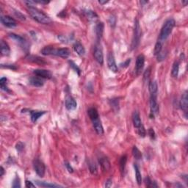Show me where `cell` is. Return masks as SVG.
Instances as JSON below:
<instances>
[{"label":"cell","instance_id":"44dd1931","mask_svg":"<svg viewBox=\"0 0 188 188\" xmlns=\"http://www.w3.org/2000/svg\"><path fill=\"white\" fill-rule=\"evenodd\" d=\"M45 113L46 111H30L31 120L33 123H35Z\"/></svg>","mask_w":188,"mask_h":188},{"label":"cell","instance_id":"603a6c76","mask_svg":"<svg viewBox=\"0 0 188 188\" xmlns=\"http://www.w3.org/2000/svg\"><path fill=\"white\" fill-rule=\"evenodd\" d=\"M87 114H88L89 118H90L91 121H94V120H96V119L99 118V115L97 110H96V109L93 108V107L90 108L87 110Z\"/></svg>","mask_w":188,"mask_h":188},{"label":"cell","instance_id":"52a82bcc","mask_svg":"<svg viewBox=\"0 0 188 188\" xmlns=\"http://www.w3.org/2000/svg\"><path fill=\"white\" fill-rule=\"evenodd\" d=\"M145 64V57L143 55H140L137 56L136 59V66H135V71L137 75H139L143 71Z\"/></svg>","mask_w":188,"mask_h":188},{"label":"cell","instance_id":"60d3db41","mask_svg":"<svg viewBox=\"0 0 188 188\" xmlns=\"http://www.w3.org/2000/svg\"><path fill=\"white\" fill-rule=\"evenodd\" d=\"M110 105H111V106H112L114 109L118 110V106H119L118 99H112L110 101Z\"/></svg>","mask_w":188,"mask_h":188},{"label":"cell","instance_id":"4fadbf2b","mask_svg":"<svg viewBox=\"0 0 188 188\" xmlns=\"http://www.w3.org/2000/svg\"><path fill=\"white\" fill-rule=\"evenodd\" d=\"M77 104L73 97L68 96L66 100V107L68 110H74L76 108Z\"/></svg>","mask_w":188,"mask_h":188},{"label":"cell","instance_id":"7402d4cb","mask_svg":"<svg viewBox=\"0 0 188 188\" xmlns=\"http://www.w3.org/2000/svg\"><path fill=\"white\" fill-rule=\"evenodd\" d=\"M103 32H104V24L102 23V22H99V23L97 24V25H96V34L98 41L101 40V38L102 37V35H103Z\"/></svg>","mask_w":188,"mask_h":188},{"label":"cell","instance_id":"2e32d148","mask_svg":"<svg viewBox=\"0 0 188 188\" xmlns=\"http://www.w3.org/2000/svg\"><path fill=\"white\" fill-rule=\"evenodd\" d=\"M99 164L104 171H109L111 168V165L109 160L106 157H101L99 160Z\"/></svg>","mask_w":188,"mask_h":188},{"label":"cell","instance_id":"4dcf8cb0","mask_svg":"<svg viewBox=\"0 0 188 188\" xmlns=\"http://www.w3.org/2000/svg\"><path fill=\"white\" fill-rule=\"evenodd\" d=\"M54 47L53 46H45L41 50V54L43 55H52Z\"/></svg>","mask_w":188,"mask_h":188},{"label":"cell","instance_id":"d6a6232c","mask_svg":"<svg viewBox=\"0 0 188 188\" xmlns=\"http://www.w3.org/2000/svg\"><path fill=\"white\" fill-rule=\"evenodd\" d=\"M145 183H146V187H158L156 183L153 181L149 177H146L145 179Z\"/></svg>","mask_w":188,"mask_h":188},{"label":"cell","instance_id":"ee69618b","mask_svg":"<svg viewBox=\"0 0 188 188\" xmlns=\"http://www.w3.org/2000/svg\"><path fill=\"white\" fill-rule=\"evenodd\" d=\"M148 134H149V135L150 136V137H151V139H153V140L155 139V132L153 129L150 128V129L148 130Z\"/></svg>","mask_w":188,"mask_h":188},{"label":"cell","instance_id":"11a10c76","mask_svg":"<svg viewBox=\"0 0 188 188\" xmlns=\"http://www.w3.org/2000/svg\"><path fill=\"white\" fill-rule=\"evenodd\" d=\"M148 2H143V1H140V4L141 5H144V4H146Z\"/></svg>","mask_w":188,"mask_h":188},{"label":"cell","instance_id":"4316f807","mask_svg":"<svg viewBox=\"0 0 188 188\" xmlns=\"http://www.w3.org/2000/svg\"><path fill=\"white\" fill-rule=\"evenodd\" d=\"M163 43V42H162V41H159V40H158L157 42L156 43V44H155L154 46V55L155 56H157V55L162 52Z\"/></svg>","mask_w":188,"mask_h":188},{"label":"cell","instance_id":"8992f818","mask_svg":"<svg viewBox=\"0 0 188 188\" xmlns=\"http://www.w3.org/2000/svg\"><path fill=\"white\" fill-rule=\"evenodd\" d=\"M150 108H151V112L153 114H157L159 112V105L157 103V99H156V94H151L150 97Z\"/></svg>","mask_w":188,"mask_h":188},{"label":"cell","instance_id":"ac0fdd59","mask_svg":"<svg viewBox=\"0 0 188 188\" xmlns=\"http://www.w3.org/2000/svg\"><path fill=\"white\" fill-rule=\"evenodd\" d=\"M9 37H11V39L14 40L15 41L18 43L19 44L24 45V46L27 43V42H26V41H25V39L23 37H21V36L18 35H16V34L15 33H10Z\"/></svg>","mask_w":188,"mask_h":188},{"label":"cell","instance_id":"83f0119b","mask_svg":"<svg viewBox=\"0 0 188 188\" xmlns=\"http://www.w3.org/2000/svg\"><path fill=\"white\" fill-rule=\"evenodd\" d=\"M134 168H135V176H136L137 182L140 185H141V183H142V176H141V174H140V169H139L138 166L137 165V164L134 165Z\"/></svg>","mask_w":188,"mask_h":188},{"label":"cell","instance_id":"9a60e30c","mask_svg":"<svg viewBox=\"0 0 188 188\" xmlns=\"http://www.w3.org/2000/svg\"><path fill=\"white\" fill-rule=\"evenodd\" d=\"M30 84L35 87H42L43 84H44V82H43V80L42 78L39 77V76H33V77H31L30 79Z\"/></svg>","mask_w":188,"mask_h":188},{"label":"cell","instance_id":"f1b7e54d","mask_svg":"<svg viewBox=\"0 0 188 188\" xmlns=\"http://www.w3.org/2000/svg\"><path fill=\"white\" fill-rule=\"evenodd\" d=\"M179 62H175L173 65L172 70H171V75L173 77L176 78L177 77L178 74H179Z\"/></svg>","mask_w":188,"mask_h":188},{"label":"cell","instance_id":"db71d44e","mask_svg":"<svg viewBox=\"0 0 188 188\" xmlns=\"http://www.w3.org/2000/svg\"><path fill=\"white\" fill-rule=\"evenodd\" d=\"M99 2L100 4H101V5H105V4L107 3L108 1H101V0H100V1H99Z\"/></svg>","mask_w":188,"mask_h":188},{"label":"cell","instance_id":"6da1fadb","mask_svg":"<svg viewBox=\"0 0 188 188\" xmlns=\"http://www.w3.org/2000/svg\"><path fill=\"white\" fill-rule=\"evenodd\" d=\"M27 11L31 17L34 20L37 21L38 23L43 24H49L52 23V19L48 16H46L45 13H43L42 11L37 9L36 7H28Z\"/></svg>","mask_w":188,"mask_h":188},{"label":"cell","instance_id":"816d5d0a","mask_svg":"<svg viewBox=\"0 0 188 188\" xmlns=\"http://www.w3.org/2000/svg\"><path fill=\"white\" fill-rule=\"evenodd\" d=\"M35 3H38V4H43V5H46L48 4L49 2H47V1H34Z\"/></svg>","mask_w":188,"mask_h":188},{"label":"cell","instance_id":"e575fe53","mask_svg":"<svg viewBox=\"0 0 188 188\" xmlns=\"http://www.w3.org/2000/svg\"><path fill=\"white\" fill-rule=\"evenodd\" d=\"M29 60L32 62H36V63H39V64H43L45 63V62L43 61L42 58L38 57H35V56H30L29 57Z\"/></svg>","mask_w":188,"mask_h":188},{"label":"cell","instance_id":"277c9868","mask_svg":"<svg viewBox=\"0 0 188 188\" xmlns=\"http://www.w3.org/2000/svg\"><path fill=\"white\" fill-rule=\"evenodd\" d=\"M33 168L36 174L40 177H43L44 176L46 167H45V165L42 161H41L38 159H35L33 161Z\"/></svg>","mask_w":188,"mask_h":188},{"label":"cell","instance_id":"681fc988","mask_svg":"<svg viewBox=\"0 0 188 188\" xmlns=\"http://www.w3.org/2000/svg\"><path fill=\"white\" fill-rule=\"evenodd\" d=\"M130 62H131V60H130V59H128L127 60H126L124 63L121 64V66H122V67H127V66L129 65Z\"/></svg>","mask_w":188,"mask_h":188},{"label":"cell","instance_id":"7c38bea8","mask_svg":"<svg viewBox=\"0 0 188 188\" xmlns=\"http://www.w3.org/2000/svg\"><path fill=\"white\" fill-rule=\"evenodd\" d=\"M180 106H181V110H184V112H185V117L187 118V112L188 108V97H187V92L185 91L181 96V100H180Z\"/></svg>","mask_w":188,"mask_h":188},{"label":"cell","instance_id":"9f6ffc18","mask_svg":"<svg viewBox=\"0 0 188 188\" xmlns=\"http://www.w3.org/2000/svg\"><path fill=\"white\" fill-rule=\"evenodd\" d=\"M182 3L184 4V5H186L188 3V2H187V1H186V2H182Z\"/></svg>","mask_w":188,"mask_h":188},{"label":"cell","instance_id":"8d00e7d4","mask_svg":"<svg viewBox=\"0 0 188 188\" xmlns=\"http://www.w3.org/2000/svg\"><path fill=\"white\" fill-rule=\"evenodd\" d=\"M137 132H138L139 135L140 137H144L146 135V129H145V128H144L143 125H141L139 128H137Z\"/></svg>","mask_w":188,"mask_h":188},{"label":"cell","instance_id":"cb8c5ba5","mask_svg":"<svg viewBox=\"0 0 188 188\" xmlns=\"http://www.w3.org/2000/svg\"><path fill=\"white\" fill-rule=\"evenodd\" d=\"M36 184L38 186L42 187H62L59 185H56V184H53V183L46 182V181H36Z\"/></svg>","mask_w":188,"mask_h":188},{"label":"cell","instance_id":"e0dca14e","mask_svg":"<svg viewBox=\"0 0 188 188\" xmlns=\"http://www.w3.org/2000/svg\"><path fill=\"white\" fill-rule=\"evenodd\" d=\"M74 49L75 52L78 54L80 56H82V55H85V49L84 48V46H82V44L79 41H76L74 44Z\"/></svg>","mask_w":188,"mask_h":188},{"label":"cell","instance_id":"f5cc1de1","mask_svg":"<svg viewBox=\"0 0 188 188\" xmlns=\"http://www.w3.org/2000/svg\"><path fill=\"white\" fill-rule=\"evenodd\" d=\"M0 172H1V174H0V176H3L4 174H5V169L3 168V167L0 168Z\"/></svg>","mask_w":188,"mask_h":188},{"label":"cell","instance_id":"30bf717a","mask_svg":"<svg viewBox=\"0 0 188 188\" xmlns=\"http://www.w3.org/2000/svg\"><path fill=\"white\" fill-rule=\"evenodd\" d=\"M70 52L69 49H68L66 48H62V49H55L54 48L53 52H52V55L55 56H58V57H62V58H68L69 57Z\"/></svg>","mask_w":188,"mask_h":188},{"label":"cell","instance_id":"c3c4849f","mask_svg":"<svg viewBox=\"0 0 188 188\" xmlns=\"http://www.w3.org/2000/svg\"><path fill=\"white\" fill-rule=\"evenodd\" d=\"M65 165H66V167L67 168L68 170V172H70V173L73 172V170H74L73 168H72V167L71 166V165H70L68 162H65Z\"/></svg>","mask_w":188,"mask_h":188},{"label":"cell","instance_id":"5bb4252c","mask_svg":"<svg viewBox=\"0 0 188 188\" xmlns=\"http://www.w3.org/2000/svg\"><path fill=\"white\" fill-rule=\"evenodd\" d=\"M93 122V127L96 130V133L98 135H101L104 134V128L102 126V124H101V122L100 121L99 118H97L96 120H94V121H92Z\"/></svg>","mask_w":188,"mask_h":188},{"label":"cell","instance_id":"8fae6325","mask_svg":"<svg viewBox=\"0 0 188 188\" xmlns=\"http://www.w3.org/2000/svg\"><path fill=\"white\" fill-rule=\"evenodd\" d=\"M33 73L37 76H39L42 79H52V74L48 70L45 69H35L33 71Z\"/></svg>","mask_w":188,"mask_h":188},{"label":"cell","instance_id":"9c48e42d","mask_svg":"<svg viewBox=\"0 0 188 188\" xmlns=\"http://www.w3.org/2000/svg\"><path fill=\"white\" fill-rule=\"evenodd\" d=\"M107 66H108V68H110V71H112L114 73H116L118 71L113 54L111 53V52H110L107 55Z\"/></svg>","mask_w":188,"mask_h":188},{"label":"cell","instance_id":"1f68e13d","mask_svg":"<svg viewBox=\"0 0 188 188\" xmlns=\"http://www.w3.org/2000/svg\"><path fill=\"white\" fill-rule=\"evenodd\" d=\"M85 14L89 18V20H91V21H95L98 18V16L96 15V12L92 11H87L85 12Z\"/></svg>","mask_w":188,"mask_h":188},{"label":"cell","instance_id":"836d02e7","mask_svg":"<svg viewBox=\"0 0 188 188\" xmlns=\"http://www.w3.org/2000/svg\"><path fill=\"white\" fill-rule=\"evenodd\" d=\"M89 169H90L91 174H93V175H96L97 174V167H96V165L93 162H89Z\"/></svg>","mask_w":188,"mask_h":188},{"label":"cell","instance_id":"74e56055","mask_svg":"<svg viewBox=\"0 0 188 188\" xmlns=\"http://www.w3.org/2000/svg\"><path fill=\"white\" fill-rule=\"evenodd\" d=\"M69 64H70V66H71V68H73L74 70L75 71H76V73L78 74V75L79 76H80V73H81V70H80V68L78 67V66H76V64L74 63V62H73V61H69Z\"/></svg>","mask_w":188,"mask_h":188},{"label":"cell","instance_id":"f35d334b","mask_svg":"<svg viewBox=\"0 0 188 188\" xmlns=\"http://www.w3.org/2000/svg\"><path fill=\"white\" fill-rule=\"evenodd\" d=\"M166 56H167V52H161L157 55V61L161 62V61L164 60L166 58Z\"/></svg>","mask_w":188,"mask_h":188},{"label":"cell","instance_id":"ab89813d","mask_svg":"<svg viewBox=\"0 0 188 188\" xmlns=\"http://www.w3.org/2000/svg\"><path fill=\"white\" fill-rule=\"evenodd\" d=\"M12 187L13 188H17V187H21V183H20V179L18 176H16L15 179L13 180L12 182Z\"/></svg>","mask_w":188,"mask_h":188},{"label":"cell","instance_id":"484cf974","mask_svg":"<svg viewBox=\"0 0 188 188\" xmlns=\"http://www.w3.org/2000/svg\"><path fill=\"white\" fill-rule=\"evenodd\" d=\"M126 162H127V156L124 155V156H121V158L120 159V162H119V166H120V170H121V173L122 175L124 174V172Z\"/></svg>","mask_w":188,"mask_h":188},{"label":"cell","instance_id":"3957f363","mask_svg":"<svg viewBox=\"0 0 188 188\" xmlns=\"http://www.w3.org/2000/svg\"><path fill=\"white\" fill-rule=\"evenodd\" d=\"M140 38H141V28H140V23L137 19L135 21V27H134L133 39L131 43V49H136L140 43Z\"/></svg>","mask_w":188,"mask_h":188},{"label":"cell","instance_id":"ffe728a7","mask_svg":"<svg viewBox=\"0 0 188 188\" xmlns=\"http://www.w3.org/2000/svg\"><path fill=\"white\" fill-rule=\"evenodd\" d=\"M1 54L3 56H7L9 55L11 53V49H10V47L8 46L7 43L5 42L4 41H1Z\"/></svg>","mask_w":188,"mask_h":188},{"label":"cell","instance_id":"d590c367","mask_svg":"<svg viewBox=\"0 0 188 188\" xmlns=\"http://www.w3.org/2000/svg\"><path fill=\"white\" fill-rule=\"evenodd\" d=\"M6 82H7V78L5 77H2L1 80H0V86H1V88L2 90L5 91H7V92H9V90L7 88V87L6 86Z\"/></svg>","mask_w":188,"mask_h":188},{"label":"cell","instance_id":"b9f144b4","mask_svg":"<svg viewBox=\"0 0 188 188\" xmlns=\"http://www.w3.org/2000/svg\"><path fill=\"white\" fill-rule=\"evenodd\" d=\"M150 74H151V68H149L148 69H146L145 71L143 74V79L144 80H146L149 78V76H150Z\"/></svg>","mask_w":188,"mask_h":188},{"label":"cell","instance_id":"5b68a950","mask_svg":"<svg viewBox=\"0 0 188 188\" xmlns=\"http://www.w3.org/2000/svg\"><path fill=\"white\" fill-rule=\"evenodd\" d=\"M1 22L5 27H10V28H13V27L17 26L16 20L8 16H1Z\"/></svg>","mask_w":188,"mask_h":188},{"label":"cell","instance_id":"7dc6e473","mask_svg":"<svg viewBox=\"0 0 188 188\" xmlns=\"http://www.w3.org/2000/svg\"><path fill=\"white\" fill-rule=\"evenodd\" d=\"M25 185H26V187L28 188H31V187H35V186L33 185V183L32 182V181H28V180H27V181H25Z\"/></svg>","mask_w":188,"mask_h":188},{"label":"cell","instance_id":"d6986e66","mask_svg":"<svg viewBox=\"0 0 188 188\" xmlns=\"http://www.w3.org/2000/svg\"><path fill=\"white\" fill-rule=\"evenodd\" d=\"M132 121H133L134 126L137 129L142 125V121L140 119V115L137 112H134V113L132 114Z\"/></svg>","mask_w":188,"mask_h":188},{"label":"cell","instance_id":"7bdbcfd3","mask_svg":"<svg viewBox=\"0 0 188 188\" xmlns=\"http://www.w3.org/2000/svg\"><path fill=\"white\" fill-rule=\"evenodd\" d=\"M24 148V144H23L21 142H19L16 144V149H17V151H19V152H21V151L23 150Z\"/></svg>","mask_w":188,"mask_h":188},{"label":"cell","instance_id":"f546056e","mask_svg":"<svg viewBox=\"0 0 188 188\" xmlns=\"http://www.w3.org/2000/svg\"><path fill=\"white\" fill-rule=\"evenodd\" d=\"M132 155L137 160H140L142 159V153L140 152V151L137 149V146H134L132 149Z\"/></svg>","mask_w":188,"mask_h":188},{"label":"cell","instance_id":"ba28073f","mask_svg":"<svg viewBox=\"0 0 188 188\" xmlns=\"http://www.w3.org/2000/svg\"><path fill=\"white\" fill-rule=\"evenodd\" d=\"M94 58L97 61L100 65H102L104 63V55L102 49H101V46L99 45H96L95 47L93 52Z\"/></svg>","mask_w":188,"mask_h":188},{"label":"cell","instance_id":"bcb514c9","mask_svg":"<svg viewBox=\"0 0 188 188\" xmlns=\"http://www.w3.org/2000/svg\"><path fill=\"white\" fill-rule=\"evenodd\" d=\"M15 14L16 16H18V18L21 20H25V16L23 14H21L19 11H15Z\"/></svg>","mask_w":188,"mask_h":188},{"label":"cell","instance_id":"d4e9b609","mask_svg":"<svg viewBox=\"0 0 188 188\" xmlns=\"http://www.w3.org/2000/svg\"><path fill=\"white\" fill-rule=\"evenodd\" d=\"M149 90L151 94H156L158 91L157 83L156 81H151L149 84Z\"/></svg>","mask_w":188,"mask_h":188},{"label":"cell","instance_id":"7a4b0ae2","mask_svg":"<svg viewBox=\"0 0 188 188\" xmlns=\"http://www.w3.org/2000/svg\"><path fill=\"white\" fill-rule=\"evenodd\" d=\"M176 22L174 18H169L167 21H165V24H163L162 27L160 31V37H159V41L163 42L167 39L169 35H170L171 32H172L173 29L175 27Z\"/></svg>","mask_w":188,"mask_h":188},{"label":"cell","instance_id":"f907efd6","mask_svg":"<svg viewBox=\"0 0 188 188\" xmlns=\"http://www.w3.org/2000/svg\"><path fill=\"white\" fill-rule=\"evenodd\" d=\"M112 186V180L111 179H108L107 181H106V184H105V187H110Z\"/></svg>","mask_w":188,"mask_h":188},{"label":"cell","instance_id":"f6af8a7d","mask_svg":"<svg viewBox=\"0 0 188 188\" xmlns=\"http://www.w3.org/2000/svg\"><path fill=\"white\" fill-rule=\"evenodd\" d=\"M109 23L112 27H115V24H116V18L114 16H111L109 19Z\"/></svg>","mask_w":188,"mask_h":188}]
</instances>
